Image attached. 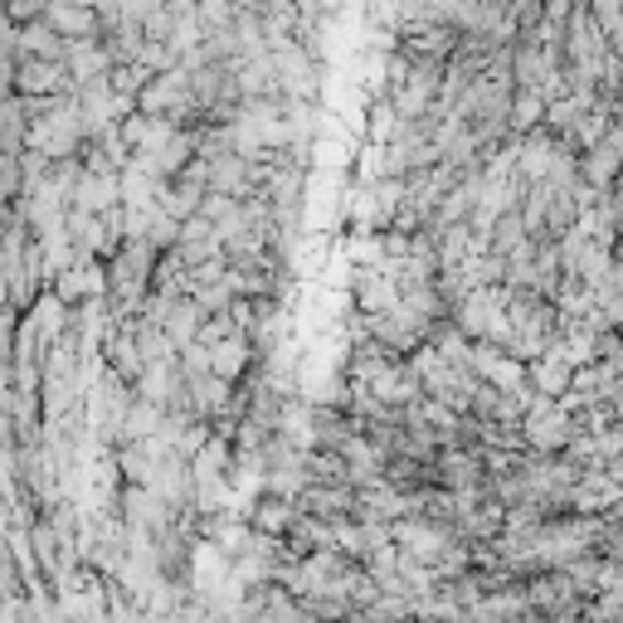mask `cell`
<instances>
[{"label": "cell", "instance_id": "5b68a950", "mask_svg": "<svg viewBox=\"0 0 623 623\" xmlns=\"http://www.w3.org/2000/svg\"><path fill=\"white\" fill-rule=\"evenodd\" d=\"M575 385V365H570L560 351H546L541 361H531V390L541 395H560V390Z\"/></svg>", "mask_w": 623, "mask_h": 623}, {"label": "cell", "instance_id": "3957f363", "mask_svg": "<svg viewBox=\"0 0 623 623\" xmlns=\"http://www.w3.org/2000/svg\"><path fill=\"white\" fill-rule=\"evenodd\" d=\"M20 44H24V54H34V59H69V40L44 15L20 24Z\"/></svg>", "mask_w": 623, "mask_h": 623}, {"label": "cell", "instance_id": "7a4b0ae2", "mask_svg": "<svg viewBox=\"0 0 623 623\" xmlns=\"http://www.w3.org/2000/svg\"><path fill=\"white\" fill-rule=\"evenodd\" d=\"M253 346L259 341L249 336V326H239V332H229V336H219L215 346H210V361H215V375H225V381H239L243 375V365L253 361Z\"/></svg>", "mask_w": 623, "mask_h": 623}, {"label": "cell", "instance_id": "8992f818", "mask_svg": "<svg viewBox=\"0 0 623 623\" xmlns=\"http://www.w3.org/2000/svg\"><path fill=\"white\" fill-rule=\"evenodd\" d=\"M546 107H551V97L536 93V89H517V97H511V132L517 137H527V132H536L546 122Z\"/></svg>", "mask_w": 623, "mask_h": 623}, {"label": "cell", "instance_id": "6da1fadb", "mask_svg": "<svg viewBox=\"0 0 623 623\" xmlns=\"http://www.w3.org/2000/svg\"><path fill=\"white\" fill-rule=\"evenodd\" d=\"M521 429H527V444L541 454H560L565 444H575V419L555 395H536L531 409L521 414Z\"/></svg>", "mask_w": 623, "mask_h": 623}, {"label": "cell", "instance_id": "277c9868", "mask_svg": "<svg viewBox=\"0 0 623 623\" xmlns=\"http://www.w3.org/2000/svg\"><path fill=\"white\" fill-rule=\"evenodd\" d=\"M298 511H302V507H292V497L268 492L263 502L253 507L249 527H253V531H268V536H288V531H292V521H298Z\"/></svg>", "mask_w": 623, "mask_h": 623}]
</instances>
